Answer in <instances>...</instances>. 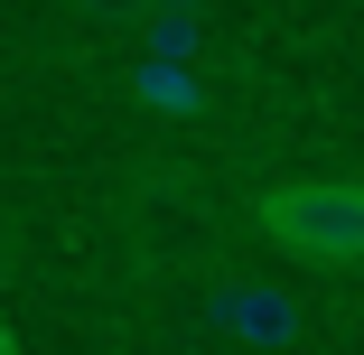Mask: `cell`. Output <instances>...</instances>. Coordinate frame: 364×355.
I'll return each instance as SVG.
<instances>
[{"instance_id":"cell-7","label":"cell","mask_w":364,"mask_h":355,"mask_svg":"<svg viewBox=\"0 0 364 355\" xmlns=\"http://www.w3.org/2000/svg\"><path fill=\"white\" fill-rule=\"evenodd\" d=\"M150 10H215V0H150Z\"/></svg>"},{"instance_id":"cell-2","label":"cell","mask_w":364,"mask_h":355,"mask_svg":"<svg viewBox=\"0 0 364 355\" xmlns=\"http://www.w3.org/2000/svg\"><path fill=\"white\" fill-rule=\"evenodd\" d=\"M252 225L280 253H299V262L364 271V178H289V187H262Z\"/></svg>"},{"instance_id":"cell-3","label":"cell","mask_w":364,"mask_h":355,"mask_svg":"<svg viewBox=\"0 0 364 355\" xmlns=\"http://www.w3.org/2000/svg\"><path fill=\"white\" fill-rule=\"evenodd\" d=\"M215 318H225L234 337H262V346H280V337H299V309H289L280 290H262V280H234V290L215 300Z\"/></svg>"},{"instance_id":"cell-4","label":"cell","mask_w":364,"mask_h":355,"mask_svg":"<svg viewBox=\"0 0 364 355\" xmlns=\"http://www.w3.org/2000/svg\"><path fill=\"white\" fill-rule=\"evenodd\" d=\"M131 94L150 103V112H205V85L187 75L178 56H140V65H131Z\"/></svg>"},{"instance_id":"cell-1","label":"cell","mask_w":364,"mask_h":355,"mask_svg":"<svg viewBox=\"0 0 364 355\" xmlns=\"http://www.w3.org/2000/svg\"><path fill=\"white\" fill-rule=\"evenodd\" d=\"M122 253L140 280H196L215 262V196L187 169H140L122 187Z\"/></svg>"},{"instance_id":"cell-6","label":"cell","mask_w":364,"mask_h":355,"mask_svg":"<svg viewBox=\"0 0 364 355\" xmlns=\"http://www.w3.org/2000/svg\"><path fill=\"white\" fill-rule=\"evenodd\" d=\"M65 10H75L85 28H122V38H131L140 19H150V0H65Z\"/></svg>"},{"instance_id":"cell-5","label":"cell","mask_w":364,"mask_h":355,"mask_svg":"<svg viewBox=\"0 0 364 355\" xmlns=\"http://www.w3.org/2000/svg\"><path fill=\"white\" fill-rule=\"evenodd\" d=\"M131 47L140 56H178V65H196L205 56V10H150L131 28Z\"/></svg>"}]
</instances>
